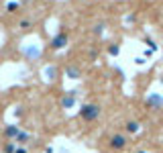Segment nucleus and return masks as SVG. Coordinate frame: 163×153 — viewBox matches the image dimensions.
<instances>
[{
    "label": "nucleus",
    "mask_w": 163,
    "mask_h": 153,
    "mask_svg": "<svg viewBox=\"0 0 163 153\" xmlns=\"http://www.w3.org/2000/svg\"><path fill=\"white\" fill-rule=\"evenodd\" d=\"M100 116V106L98 104H88L82 108V119L84 120H96Z\"/></svg>",
    "instance_id": "f257e3e1"
},
{
    "label": "nucleus",
    "mask_w": 163,
    "mask_h": 153,
    "mask_svg": "<svg viewBox=\"0 0 163 153\" xmlns=\"http://www.w3.org/2000/svg\"><path fill=\"white\" fill-rule=\"evenodd\" d=\"M68 35L65 33H59V35H55L53 39H51V49H63V47L68 45Z\"/></svg>",
    "instance_id": "f03ea898"
},
{
    "label": "nucleus",
    "mask_w": 163,
    "mask_h": 153,
    "mask_svg": "<svg viewBox=\"0 0 163 153\" xmlns=\"http://www.w3.org/2000/svg\"><path fill=\"white\" fill-rule=\"evenodd\" d=\"M124 145H127V139H124L122 135H114V137L110 139V147H112V149H122Z\"/></svg>",
    "instance_id": "7ed1b4c3"
},
{
    "label": "nucleus",
    "mask_w": 163,
    "mask_h": 153,
    "mask_svg": "<svg viewBox=\"0 0 163 153\" xmlns=\"http://www.w3.org/2000/svg\"><path fill=\"white\" fill-rule=\"evenodd\" d=\"M147 102H149L151 108H161L163 106V98H161V96H157V94H151Z\"/></svg>",
    "instance_id": "20e7f679"
},
{
    "label": "nucleus",
    "mask_w": 163,
    "mask_h": 153,
    "mask_svg": "<svg viewBox=\"0 0 163 153\" xmlns=\"http://www.w3.org/2000/svg\"><path fill=\"white\" fill-rule=\"evenodd\" d=\"M74 102H75V96H74V92H69V96L63 98V106H71Z\"/></svg>",
    "instance_id": "39448f33"
},
{
    "label": "nucleus",
    "mask_w": 163,
    "mask_h": 153,
    "mask_svg": "<svg viewBox=\"0 0 163 153\" xmlns=\"http://www.w3.org/2000/svg\"><path fill=\"white\" fill-rule=\"evenodd\" d=\"M127 131H129V133H137V131H139V123H135V120L127 123Z\"/></svg>",
    "instance_id": "423d86ee"
},
{
    "label": "nucleus",
    "mask_w": 163,
    "mask_h": 153,
    "mask_svg": "<svg viewBox=\"0 0 163 153\" xmlns=\"http://www.w3.org/2000/svg\"><path fill=\"white\" fill-rule=\"evenodd\" d=\"M19 133H20V131H19V129H16L14 125H10V126L6 129V135H8V137H16Z\"/></svg>",
    "instance_id": "0eeeda50"
},
{
    "label": "nucleus",
    "mask_w": 163,
    "mask_h": 153,
    "mask_svg": "<svg viewBox=\"0 0 163 153\" xmlns=\"http://www.w3.org/2000/svg\"><path fill=\"white\" fill-rule=\"evenodd\" d=\"M68 76H74V80H78V78H80V72H78L75 67H71V69H68Z\"/></svg>",
    "instance_id": "6e6552de"
},
{
    "label": "nucleus",
    "mask_w": 163,
    "mask_h": 153,
    "mask_svg": "<svg viewBox=\"0 0 163 153\" xmlns=\"http://www.w3.org/2000/svg\"><path fill=\"white\" fill-rule=\"evenodd\" d=\"M16 139H19L20 143H25V141H29V135L27 133H19V135H16Z\"/></svg>",
    "instance_id": "1a4fd4ad"
},
{
    "label": "nucleus",
    "mask_w": 163,
    "mask_h": 153,
    "mask_svg": "<svg viewBox=\"0 0 163 153\" xmlns=\"http://www.w3.org/2000/svg\"><path fill=\"white\" fill-rule=\"evenodd\" d=\"M108 53L110 55H118V47H116V45H110L108 47Z\"/></svg>",
    "instance_id": "9d476101"
},
{
    "label": "nucleus",
    "mask_w": 163,
    "mask_h": 153,
    "mask_svg": "<svg viewBox=\"0 0 163 153\" xmlns=\"http://www.w3.org/2000/svg\"><path fill=\"white\" fill-rule=\"evenodd\" d=\"M6 8H8V10H16V8H19V4H16V2H10Z\"/></svg>",
    "instance_id": "9b49d317"
},
{
    "label": "nucleus",
    "mask_w": 163,
    "mask_h": 153,
    "mask_svg": "<svg viewBox=\"0 0 163 153\" xmlns=\"http://www.w3.org/2000/svg\"><path fill=\"white\" fill-rule=\"evenodd\" d=\"M14 151V145H6V153H12Z\"/></svg>",
    "instance_id": "f8f14e48"
},
{
    "label": "nucleus",
    "mask_w": 163,
    "mask_h": 153,
    "mask_svg": "<svg viewBox=\"0 0 163 153\" xmlns=\"http://www.w3.org/2000/svg\"><path fill=\"white\" fill-rule=\"evenodd\" d=\"M16 153H27V151H25V149H19V151H16Z\"/></svg>",
    "instance_id": "ddd939ff"
}]
</instances>
